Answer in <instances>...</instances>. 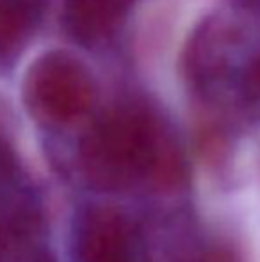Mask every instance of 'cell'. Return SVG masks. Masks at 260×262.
<instances>
[{
  "instance_id": "cell-7",
  "label": "cell",
  "mask_w": 260,
  "mask_h": 262,
  "mask_svg": "<svg viewBox=\"0 0 260 262\" xmlns=\"http://www.w3.org/2000/svg\"><path fill=\"white\" fill-rule=\"evenodd\" d=\"M241 93L248 107L260 111V54L253 55L241 75Z\"/></svg>"
},
{
  "instance_id": "cell-2",
  "label": "cell",
  "mask_w": 260,
  "mask_h": 262,
  "mask_svg": "<svg viewBox=\"0 0 260 262\" xmlns=\"http://www.w3.org/2000/svg\"><path fill=\"white\" fill-rule=\"evenodd\" d=\"M23 97L29 111L49 125H68L82 118L93 105L91 75L75 57L49 52L25 75Z\"/></svg>"
},
{
  "instance_id": "cell-8",
  "label": "cell",
  "mask_w": 260,
  "mask_h": 262,
  "mask_svg": "<svg viewBox=\"0 0 260 262\" xmlns=\"http://www.w3.org/2000/svg\"><path fill=\"white\" fill-rule=\"evenodd\" d=\"M29 2H32V4H36V6L41 7V2H43V0H29Z\"/></svg>"
},
{
  "instance_id": "cell-5",
  "label": "cell",
  "mask_w": 260,
  "mask_h": 262,
  "mask_svg": "<svg viewBox=\"0 0 260 262\" xmlns=\"http://www.w3.org/2000/svg\"><path fill=\"white\" fill-rule=\"evenodd\" d=\"M150 262H205V252L182 220L155 225L148 241Z\"/></svg>"
},
{
  "instance_id": "cell-1",
  "label": "cell",
  "mask_w": 260,
  "mask_h": 262,
  "mask_svg": "<svg viewBox=\"0 0 260 262\" xmlns=\"http://www.w3.org/2000/svg\"><path fill=\"white\" fill-rule=\"evenodd\" d=\"M164 127L141 109L107 113L84 136L80 164L87 180L105 191H116L145 180Z\"/></svg>"
},
{
  "instance_id": "cell-4",
  "label": "cell",
  "mask_w": 260,
  "mask_h": 262,
  "mask_svg": "<svg viewBox=\"0 0 260 262\" xmlns=\"http://www.w3.org/2000/svg\"><path fill=\"white\" fill-rule=\"evenodd\" d=\"M120 0H64L63 21L69 36L80 43H98L120 25Z\"/></svg>"
},
{
  "instance_id": "cell-6",
  "label": "cell",
  "mask_w": 260,
  "mask_h": 262,
  "mask_svg": "<svg viewBox=\"0 0 260 262\" xmlns=\"http://www.w3.org/2000/svg\"><path fill=\"white\" fill-rule=\"evenodd\" d=\"M41 7L29 0H0V70L14 62Z\"/></svg>"
},
{
  "instance_id": "cell-3",
  "label": "cell",
  "mask_w": 260,
  "mask_h": 262,
  "mask_svg": "<svg viewBox=\"0 0 260 262\" xmlns=\"http://www.w3.org/2000/svg\"><path fill=\"white\" fill-rule=\"evenodd\" d=\"M80 262H132L127 223L109 209H94L84 220L77 243Z\"/></svg>"
}]
</instances>
